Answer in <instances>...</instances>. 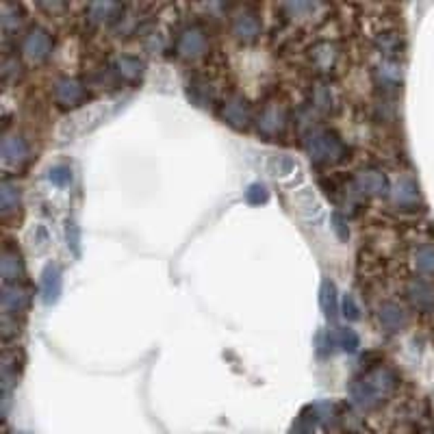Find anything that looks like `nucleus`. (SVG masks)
<instances>
[{"mask_svg": "<svg viewBox=\"0 0 434 434\" xmlns=\"http://www.w3.org/2000/svg\"><path fill=\"white\" fill-rule=\"evenodd\" d=\"M397 386V376L388 367H376L367 371L363 378L350 384V397L358 408H376Z\"/></svg>", "mask_w": 434, "mask_h": 434, "instance_id": "1", "label": "nucleus"}, {"mask_svg": "<svg viewBox=\"0 0 434 434\" xmlns=\"http://www.w3.org/2000/svg\"><path fill=\"white\" fill-rule=\"evenodd\" d=\"M306 150L315 163H339L346 159L348 146L343 144L337 132L328 128H317L310 130L306 139Z\"/></svg>", "mask_w": 434, "mask_h": 434, "instance_id": "2", "label": "nucleus"}, {"mask_svg": "<svg viewBox=\"0 0 434 434\" xmlns=\"http://www.w3.org/2000/svg\"><path fill=\"white\" fill-rule=\"evenodd\" d=\"M50 52H52V37L46 28H41V26L28 28L22 37V55L28 59V61H33V63L46 61Z\"/></svg>", "mask_w": 434, "mask_h": 434, "instance_id": "3", "label": "nucleus"}, {"mask_svg": "<svg viewBox=\"0 0 434 434\" xmlns=\"http://www.w3.org/2000/svg\"><path fill=\"white\" fill-rule=\"evenodd\" d=\"M208 48V39H206V33L204 28L198 26V24H189L185 26L181 33H178L176 37V50L178 55H181L183 59H189V61H193V59H200Z\"/></svg>", "mask_w": 434, "mask_h": 434, "instance_id": "4", "label": "nucleus"}, {"mask_svg": "<svg viewBox=\"0 0 434 434\" xmlns=\"http://www.w3.org/2000/svg\"><path fill=\"white\" fill-rule=\"evenodd\" d=\"M87 100V87L77 77H63L55 85V102L61 109H74Z\"/></svg>", "mask_w": 434, "mask_h": 434, "instance_id": "5", "label": "nucleus"}, {"mask_svg": "<svg viewBox=\"0 0 434 434\" xmlns=\"http://www.w3.org/2000/svg\"><path fill=\"white\" fill-rule=\"evenodd\" d=\"M354 189L361 191L363 196H373V198H386L391 193V183L380 170H365L356 174L354 178Z\"/></svg>", "mask_w": 434, "mask_h": 434, "instance_id": "6", "label": "nucleus"}, {"mask_svg": "<svg viewBox=\"0 0 434 434\" xmlns=\"http://www.w3.org/2000/svg\"><path fill=\"white\" fill-rule=\"evenodd\" d=\"M287 122H289L287 111L276 102H269L267 107H263V111L257 117L259 132H263L265 137H278V135H282Z\"/></svg>", "mask_w": 434, "mask_h": 434, "instance_id": "7", "label": "nucleus"}, {"mask_svg": "<svg viewBox=\"0 0 434 434\" xmlns=\"http://www.w3.org/2000/svg\"><path fill=\"white\" fill-rule=\"evenodd\" d=\"M221 117L228 126L241 130V128H248L250 122H252V109H250V104H248L246 98L230 96L221 104Z\"/></svg>", "mask_w": 434, "mask_h": 434, "instance_id": "8", "label": "nucleus"}, {"mask_svg": "<svg viewBox=\"0 0 434 434\" xmlns=\"http://www.w3.org/2000/svg\"><path fill=\"white\" fill-rule=\"evenodd\" d=\"M31 159V146L22 135H7L3 139V166L9 168H22Z\"/></svg>", "mask_w": 434, "mask_h": 434, "instance_id": "9", "label": "nucleus"}, {"mask_svg": "<svg viewBox=\"0 0 434 434\" xmlns=\"http://www.w3.org/2000/svg\"><path fill=\"white\" fill-rule=\"evenodd\" d=\"M233 35L244 43L257 41L259 35H261V22H259L257 13L250 11V9L237 11L233 16Z\"/></svg>", "mask_w": 434, "mask_h": 434, "instance_id": "10", "label": "nucleus"}, {"mask_svg": "<svg viewBox=\"0 0 434 434\" xmlns=\"http://www.w3.org/2000/svg\"><path fill=\"white\" fill-rule=\"evenodd\" d=\"M31 304V295L20 284H5L3 289V313L5 319L18 317Z\"/></svg>", "mask_w": 434, "mask_h": 434, "instance_id": "11", "label": "nucleus"}, {"mask_svg": "<svg viewBox=\"0 0 434 434\" xmlns=\"http://www.w3.org/2000/svg\"><path fill=\"white\" fill-rule=\"evenodd\" d=\"M111 74L122 83L135 85L137 81H141L144 77V61L139 57H132V55H122L117 57L113 66H111Z\"/></svg>", "mask_w": 434, "mask_h": 434, "instance_id": "12", "label": "nucleus"}, {"mask_svg": "<svg viewBox=\"0 0 434 434\" xmlns=\"http://www.w3.org/2000/svg\"><path fill=\"white\" fill-rule=\"evenodd\" d=\"M406 295H408L411 304L417 310L430 313L434 308V287H432L428 280H424V278L411 280L408 287H406Z\"/></svg>", "mask_w": 434, "mask_h": 434, "instance_id": "13", "label": "nucleus"}, {"mask_svg": "<svg viewBox=\"0 0 434 434\" xmlns=\"http://www.w3.org/2000/svg\"><path fill=\"white\" fill-rule=\"evenodd\" d=\"M378 319H380V326L384 328L386 333H400L406 328L408 324V315L406 310H404L400 304L395 302H384L380 308H378Z\"/></svg>", "mask_w": 434, "mask_h": 434, "instance_id": "14", "label": "nucleus"}, {"mask_svg": "<svg viewBox=\"0 0 434 434\" xmlns=\"http://www.w3.org/2000/svg\"><path fill=\"white\" fill-rule=\"evenodd\" d=\"M0 274H3L5 284H18V280L24 276V263L18 250L5 248L3 252V263H0Z\"/></svg>", "mask_w": 434, "mask_h": 434, "instance_id": "15", "label": "nucleus"}, {"mask_svg": "<svg viewBox=\"0 0 434 434\" xmlns=\"http://www.w3.org/2000/svg\"><path fill=\"white\" fill-rule=\"evenodd\" d=\"M61 269H59L57 265H48L46 269H43L41 274V295H43V302L46 304H52L59 300V295H61Z\"/></svg>", "mask_w": 434, "mask_h": 434, "instance_id": "16", "label": "nucleus"}, {"mask_svg": "<svg viewBox=\"0 0 434 434\" xmlns=\"http://www.w3.org/2000/svg\"><path fill=\"white\" fill-rule=\"evenodd\" d=\"M337 57H339V52H337L335 43L319 41L310 50V63L315 66L319 72H331L335 68V63H337Z\"/></svg>", "mask_w": 434, "mask_h": 434, "instance_id": "17", "label": "nucleus"}, {"mask_svg": "<svg viewBox=\"0 0 434 434\" xmlns=\"http://www.w3.org/2000/svg\"><path fill=\"white\" fill-rule=\"evenodd\" d=\"M391 193H393L395 204L402 206V208H411V206H415L419 202V187H417V183L413 181L411 176L400 178L395 191H391Z\"/></svg>", "mask_w": 434, "mask_h": 434, "instance_id": "18", "label": "nucleus"}, {"mask_svg": "<svg viewBox=\"0 0 434 434\" xmlns=\"http://www.w3.org/2000/svg\"><path fill=\"white\" fill-rule=\"evenodd\" d=\"M22 202V191L16 183H11L9 178H5L3 185H0V206H3V215L9 217L11 213H16Z\"/></svg>", "mask_w": 434, "mask_h": 434, "instance_id": "19", "label": "nucleus"}, {"mask_svg": "<svg viewBox=\"0 0 434 434\" xmlns=\"http://www.w3.org/2000/svg\"><path fill=\"white\" fill-rule=\"evenodd\" d=\"M89 11V20L94 24H109V22H117L119 13H124V9L115 5V3H94L87 7Z\"/></svg>", "mask_w": 434, "mask_h": 434, "instance_id": "20", "label": "nucleus"}, {"mask_svg": "<svg viewBox=\"0 0 434 434\" xmlns=\"http://www.w3.org/2000/svg\"><path fill=\"white\" fill-rule=\"evenodd\" d=\"M319 304L322 310L328 319H335L337 313H339V297H337V287L333 280L324 278L322 282V289H319Z\"/></svg>", "mask_w": 434, "mask_h": 434, "instance_id": "21", "label": "nucleus"}, {"mask_svg": "<svg viewBox=\"0 0 434 434\" xmlns=\"http://www.w3.org/2000/svg\"><path fill=\"white\" fill-rule=\"evenodd\" d=\"M415 267L419 274L434 276V244H426L415 252Z\"/></svg>", "mask_w": 434, "mask_h": 434, "instance_id": "22", "label": "nucleus"}, {"mask_svg": "<svg viewBox=\"0 0 434 434\" xmlns=\"http://www.w3.org/2000/svg\"><path fill=\"white\" fill-rule=\"evenodd\" d=\"M189 98L198 104V107H206L208 102H213V89L211 83H206L202 79H193L189 83Z\"/></svg>", "mask_w": 434, "mask_h": 434, "instance_id": "23", "label": "nucleus"}, {"mask_svg": "<svg viewBox=\"0 0 434 434\" xmlns=\"http://www.w3.org/2000/svg\"><path fill=\"white\" fill-rule=\"evenodd\" d=\"M317 406L313 408L308 406L306 411H302V415L295 419L291 434H315V426H317Z\"/></svg>", "mask_w": 434, "mask_h": 434, "instance_id": "24", "label": "nucleus"}, {"mask_svg": "<svg viewBox=\"0 0 434 434\" xmlns=\"http://www.w3.org/2000/svg\"><path fill=\"white\" fill-rule=\"evenodd\" d=\"M282 9L287 11L289 18H293V20H308V18L315 16L317 11H322L324 5H317V3H291V5H284Z\"/></svg>", "mask_w": 434, "mask_h": 434, "instance_id": "25", "label": "nucleus"}, {"mask_svg": "<svg viewBox=\"0 0 434 434\" xmlns=\"http://www.w3.org/2000/svg\"><path fill=\"white\" fill-rule=\"evenodd\" d=\"M335 343L346 352V354H354L358 348H361V339L352 331V328H339L335 335Z\"/></svg>", "mask_w": 434, "mask_h": 434, "instance_id": "26", "label": "nucleus"}, {"mask_svg": "<svg viewBox=\"0 0 434 434\" xmlns=\"http://www.w3.org/2000/svg\"><path fill=\"white\" fill-rule=\"evenodd\" d=\"M313 104H315V107L322 109V111L335 109V104H337L335 89L331 85H317L315 87V94H313Z\"/></svg>", "mask_w": 434, "mask_h": 434, "instance_id": "27", "label": "nucleus"}, {"mask_svg": "<svg viewBox=\"0 0 434 434\" xmlns=\"http://www.w3.org/2000/svg\"><path fill=\"white\" fill-rule=\"evenodd\" d=\"M22 7H18V5H3V28L5 31H9V28H16V26H20V22H22Z\"/></svg>", "mask_w": 434, "mask_h": 434, "instance_id": "28", "label": "nucleus"}, {"mask_svg": "<svg viewBox=\"0 0 434 434\" xmlns=\"http://www.w3.org/2000/svg\"><path fill=\"white\" fill-rule=\"evenodd\" d=\"M50 183L57 187H68L72 183V170L68 166H55L48 174Z\"/></svg>", "mask_w": 434, "mask_h": 434, "instance_id": "29", "label": "nucleus"}, {"mask_svg": "<svg viewBox=\"0 0 434 434\" xmlns=\"http://www.w3.org/2000/svg\"><path fill=\"white\" fill-rule=\"evenodd\" d=\"M341 310H343V315H346L350 322L358 319L361 317V308H358L356 300L352 295H343V300H341Z\"/></svg>", "mask_w": 434, "mask_h": 434, "instance_id": "30", "label": "nucleus"}, {"mask_svg": "<svg viewBox=\"0 0 434 434\" xmlns=\"http://www.w3.org/2000/svg\"><path fill=\"white\" fill-rule=\"evenodd\" d=\"M246 198H248V202L250 204H263L265 200H267V189H265V185H250L248 187V191H246Z\"/></svg>", "mask_w": 434, "mask_h": 434, "instance_id": "31", "label": "nucleus"}, {"mask_svg": "<svg viewBox=\"0 0 434 434\" xmlns=\"http://www.w3.org/2000/svg\"><path fill=\"white\" fill-rule=\"evenodd\" d=\"M297 166L289 159V157H278L274 161V176H287L295 170Z\"/></svg>", "mask_w": 434, "mask_h": 434, "instance_id": "32", "label": "nucleus"}, {"mask_svg": "<svg viewBox=\"0 0 434 434\" xmlns=\"http://www.w3.org/2000/svg\"><path fill=\"white\" fill-rule=\"evenodd\" d=\"M68 246H72L74 252H79V246H81V233H79V226L74 221H68Z\"/></svg>", "mask_w": 434, "mask_h": 434, "instance_id": "33", "label": "nucleus"}, {"mask_svg": "<svg viewBox=\"0 0 434 434\" xmlns=\"http://www.w3.org/2000/svg\"><path fill=\"white\" fill-rule=\"evenodd\" d=\"M333 228H335V233L339 235L341 241H346V239L350 237V230H348V226H346V221H343V217H341L339 213L333 215Z\"/></svg>", "mask_w": 434, "mask_h": 434, "instance_id": "34", "label": "nucleus"}]
</instances>
